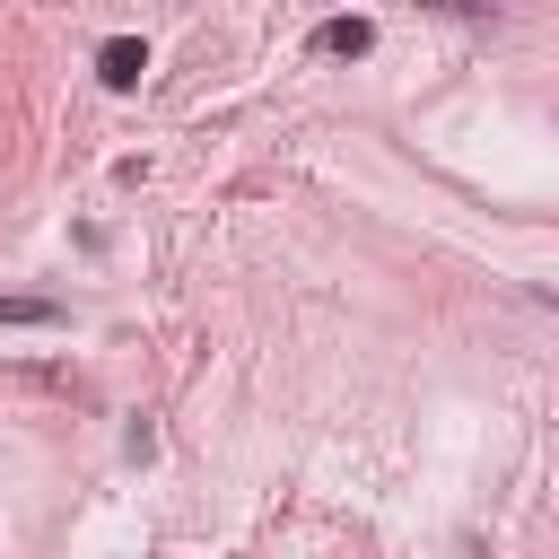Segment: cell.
I'll return each mask as SVG.
<instances>
[{"label":"cell","instance_id":"6da1fadb","mask_svg":"<svg viewBox=\"0 0 559 559\" xmlns=\"http://www.w3.org/2000/svg\"><path fill=\"white\" fill-rule=\"evenodd\" d=\"M314 52L323 61H358V52H376V26L367 17H323L314 26Z\"/></svg>","mask_w":559,"mask_h":559},{"label":"cell","instance_id":"7a4b0ae2","mask_svg":"<svg viewBox=\"0 0 559 559\" xmlns=\"http://www.w3.org/2000/svg\"><path fill=\"white\" fill-rule=\"evenodd\" d=\"M96 70H105V87H140V79H148V44H140V35H114V44L96 52Z\"/></svg>","mask_w":559,"mask_h":559},{"label":"cell","instance_id":"3957f363","mask_svg":"<svg viewBox=\"0 0 559 559\" xmlns=\"http://www.w3.org/2000/svg\"><path fill=\"white\" fill-rule=\"evenodd\" d=\"M0 323H61L52 297H0Z\"/></svg>","mask_w":559,"mask_h":559}]
</instances>
